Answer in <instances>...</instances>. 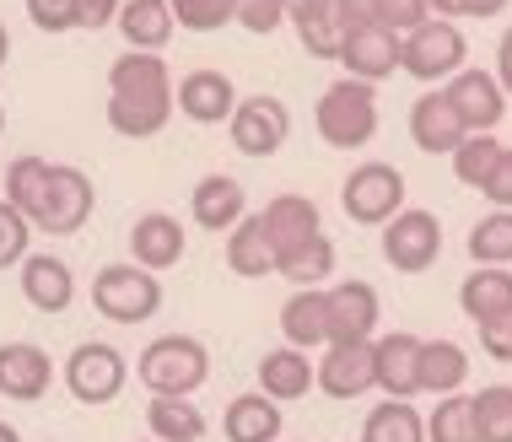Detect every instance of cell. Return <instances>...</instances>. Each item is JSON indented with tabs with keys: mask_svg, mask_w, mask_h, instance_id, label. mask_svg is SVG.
<instances>
[{
	"mask_svg": "<svg viewBox=\"0 0 512 442\" xmlns=\"http://www.w3.org/2000/svg\"><path fill=\"white\" fill-rule=\"evenodd\" d=\"M108 130L124 141H151L168 130L173 119V71L162 54L124 49L108 65V108H103Z\"/></svg>",
	"mask_w": 512,
	"mask_h": 442,
	"instance_id": "obj_1",
	"label": "cell"
},
{
	"mask_svg": "<svg viewBox=\"0 0 512 442\" xmlns=\"http://www.w3.org/2000/svg\"><path fill=\"white\" fill-rule=\"evenodd\" d=\"M135 378L151 399H195L211 378V351L195 335H157L135 356Z\"/></svg>",
	"mask_w": 512,
	"mask_h": 442,
	"instance_id": "obj_2",
	"label": "cell"
},
{
	"mask_svg": "<svg viewBox=\"0 0 512 442\" xmlns=\"http://www.w3.org/2000/svg\"><path fill=\"white\" fill-rule=\"evenodd\" d=\"M313 130L318 141L329 151H362L372 146V135H378V87H367V81H329L324 92H318V108H313Z\"/></svg>",
	"mask_w": 512,
	"mask_h": 442,
	"instance_id": "obj_3",
	"label": "cell"
},
{
	"mask_svg": "<svg viewBox=\"0 0 512 442\" xmlns=\"http://www.w3.org/2000/svg\"><path fill=\"white\" fill-rule=\"evenodd\" d=\"M92 308L103 313L108 324H146L162 313V281L130 259L119 265H103L92 275Z\"/></svg>",
	"mask_w": 512,
	"mask_h": 442,
	"instance_id": "obj_4",
	"label": "cell"
},
{
	"mask_svg": "<svg viewBox=\"0 0 512 442\" xmlns=\"http://www.w3.org/2000/svg\"><path fill=\"white\" fill-rule=\"evenodd\" d=\"M92 211H98V189H92V178L81 168H71V162H54L44 195H38V205L27 211V221H33V232L71 238V232H81L92 221Z\"/></svg>",
	"mask_w": 512,
	"mask_h": 442,
	"instance_id": "obj_5",
	"label": "cell"
},
{
	"mask_svg": "<svg viewBox=\"0 0 512 442\" xmlns=\"http://www.w3.org/2000/svg\"><path fill=\"white\" fill-rule=\"evenodd\" d=\"M60 378H65V389H71L76 405L103 410V405H114V399L124 394V383H130V362H124V351H119V345H108V340H81L76 351L60 362Z\"/></svg>",
	"mask_w": 512,
	"mask_h": 442,
	"instance_id": "obj_6",
	"label": "cell"
},
{
	"mask_svg": "<svg viewBox=\"0 0 512 442\" xmlns=\"http://www.w3.org/2000/svg\"><path fill=\"white\" fill-rule=\"evenodd\" d=\"M340 211L356 221V227H389V221L405 211V173L394 162H356L340 184Z\"/></svg>",
	"mask_w": 512,
	"mask_h": 442,
	"instance_id": "obj_7",
	"label": "cell"
},
{
	"mask_svg": "<svg viewBox=\"0 0 512 442\" xmlns=\"http://www.w3.org/2000/svg\"><path fill=\"white\" fill-rule=\"evenodd\" d=\"M464 54H469V44H464L459 27L426 17L415 33L399 38V71L415 76L426 92H432V87H442V81H453L464 71Z\"/></svg>",
	"mask_w": 512,
	"mask_h": 442,
	"instance_id": "obj_8",
	"label": "cell"
},
{
	"mask_svg": "<svg viewBox=\"0 0 512 442\" xmlns=\"http://www.w3.org/2000/svg\"><path fill=\"white\" fill-rule=\"evenodd\" d=\"M383 259L399 275H421L442 259V221L421 205H405L389 227H383Z\"/></svg>",
	"mask_w": 512,
	"mask_h": 442,
	"instance_id": "obj_9",
	"label": "cell"
},
{
	"mask_svg": "<svg viewBox=\"0 0 512 442\" xmlns=\"http://www.w3.org/2000/svg\"><path fill=\"white\" fill-rule=\"evenodd\" d=\"M227 135L243 157H275L286 141H292V108L270 92H254V98H238L227 119Z\"/></svg>",
	"mask_w": 512,
	"mask_h": 442,
	"instance_id": "obj_10",
	"label": "cell"
},
{
	"mask_svg": "<svg viewBox=\"0 0 512 442\" xmlns=\"http://www.w3.org/2000/svg\"><path fill=\"white\" fill-rule=\"evenodd\" d=\"M324 319H329V345H367L378 340L383 302L367 281H335L324 286Z\"/></svg>",
	"mask_w": 512,
	"mask_h": 442,
	"instance_id": "obj_11",
	"label": "cell"
},
{
	"mask_svg": "<svg viewBox=\"0 0 512 442\" xmlns=\"http://www.w3.org/2000/svg\"><path fill=\"white\" fill-rule=\"evenodd\" d=\"M442 98H448V108L459 114V124L469 135H496V124L507 119V92L496 87L491 71H480V65H464L453 81H442Z\"/></svg>",
	"mask_w": 512,
	"mask_h": 442,
	"instance_id": "obj_12",
	"label": "cell"
},
{
	"mask_svg": "<svg viewBox=\"0 0 512 442\" xmlns=\"http://www.w3.org/2000/svg\"><path fill=\"white\" fill-rule=\"evenodd\" d=\"M54 378H60V362L33 340H6L0 345V394L17 399V405H38Z\"/></svg>",
	"mask_w": 512,
	"mask_h": 442,
	"instance_id": "obj_13",
	"label": "cell"
},
{
	"mask_svg": "<svg viewBox=\"0 0 512 442\" xmlns=\"http://www.w3.org/2000/svg\"><path fill=\"white\" fill-rule=\"evenodd\" d=\"M340 65H345V76H351V81L378 87V81H389L399 71V33H389V27H378V22L345 27Z\"/></svg>",
	"mask_w": 512,
	"mask_h": 442,
	"instance_id": "obj_14",
	"label": "cell"
},
{
	"mask_svg": "<svg viewBox=\"0 0 512 442\" xmlns=\"http://www.w3.org/2000/svg\"><path fill=\"white\" fill-rule=\"evenodd\" d=\"M372 383L383 399H415L421 394V335L394 329V335L372 340Z\"/></svg>",
	"mask_w": 512,
	"mask_h": 442,
	"instance_id": "obj_15",
	"label": "cell"
},
{
	"mask_svg": "<svg viewBox=\"0 0 512 442\" xmlns=\"http://www.w3.org/2000/svg\"><path fill=\"white\" fill-rule=\"evenodd\" d=\"M184 254H189V232H184V221H178V216H168V211L135 216V227H130V265L162 275V270L184 265Z\"/></svg>",
	"mask_w": 512,
	"mask_h": 442,
	"instance_id": "obj_16",
	"label": "cell"
},
{
	"mask_svg": "<svg viewBox=\"0 0 512 442\" xmlns=\"http://www.w3.org/2000/svg\"><path fill=\"white\" fill-rule=\"evenodd\" d=\"M313 389L329 399H362L372 394V340L367 345H324V356L313 362Z\"/></svg>",
	"mask_w": 512,
	"mask_h": 442,
	"instance_id": "obj_17",
	"label": "cell"
},
{
	"mask_svg": "<svg viewBox=\"0 0 512 442\" xmlns=\"http://www.w3.org/2000/svg\"><path fill=\"white\" fill-rule=\"evenodd\" d=\"M232 108H238V87L227 71H211V65L189 71L173 87V114H184L189 124H227Z\"/></svg>",
	"mask_w": 512,
	"mask_h": 442,
	"instance_id": "obj_18",
	"label": "cell"
},
{
	"mask_svg": "<svg viewBox=\"0 0 512 442\" xmlns=\"http://www.w3.org/2000/svg\"><path fill=\"white\" fill-rule=\"evenodd\" d=\"M189 216H195L200 232H216V238H227V232L248 216L243 184H238L232 173H205L200 184H195V195H189Z\"/></svg>",
	"mask_w": 512,
	"mask_h": 442,
	"instance_id": "obj_19",
	"label": "cell"
},
{
	"mask_svg": "<svg viewBox=\"0 0 512 442\" xmlns=\"http://www.w3.org/2000/svg\"><path fill=\"white\" fill-rule=\"evenodd\" d=\"M22 297H27V308H38V313H65L76 302V270L65 265L60 254H27L22 265Z\"/></svg>",
	"mask_w": 512,
	"mask_h": 442,
	"instance_id": "obj_20",
	"label": "cell"
},
{
	"mask_svg": "<svg viewBox=\"0 0 512 442\" xmlns=\"http://www.w3.org/2000/svg\"><path fill=\"white\" fill-rule=\"evenodd\" d=\"M286 22H292L297 44L313 60H340V44H345L340 0H286Z\"/></svg>",
	"mask_w": 512,
	"mask_h": 442,
	"instance_id": "obj_21",
	"label": "cell"
},
{
	"mask_svg": "<svg viewBox=\"0 0 512 442\" xmlns=\"http://www.w3.org/2000/svg\"><path fill=\"white\" fill-rule=\"evenodd\" d=\"M464 135L469 130L459 124V114L448 108V98H442L437 87L410 103V141H415V151H426V157H453Z\"/></svg>",
	"mask_w": 512,
	"mask_h": 442,
	"instance_id": "obj_22",
	"label": "cell"
},
{
	"mask_svg": "<svg viewBox=\"0 0 512 442\" xmlns=\"http://www.w3.org/2000/svg\"><path fill=\"white\" fill-rule=\"evenodd\" d=\"M259 394L275 399V405H297V399L313 394V356L292 351V345H275V351L259 356Z\"/></svg>",
	"mask_w": 512,
	"mask_h": 442,
	"instance_id": "obj_23",
	"label": "cell"
},
{
	"mask_svg": "<svg viewBox=\"0 0 512 442\" xmlns=\"http://www.w3.org/2000/svg\"><path fill=\"white\" fill-rule=\"evenodd\" d=\"M114 27H119V38H124V49H141V54H162V49L173 44V33H178L168 0H124Z\"/></svg>",
	"mask_w": 512,
	"mask_h": 442,
	"instance_id": "obj_24",
	"label": "cell"
},
{
	"mask_svg": "<svg viewBox=\"0 0 512 442\" xmlns=\"http://www.w3.org/2000/svg\"><path fill=\"white\" fill-rule=\"evenodd\" d=\"M286 432V410L265 394H238L227 410H221V437L227 442H281Z\"/></svg>",
	"mask_w": 512,
	"mask_h": 442,
	"instance_id": "obj_25",
	"label": "cell"
},
{
	"mask_svg": "<svg viewBox=\"0 0 512 442\" xmlns=\"http://www.w3.org/2000/svg\"><path fill=\"white\" fill-rule=\"evenodd\" d=\"M259 221H265L270 243H275V259L292 254L297 243H308L324 232V216H318V205L308 195H275L265 211H259Z\"/></svg>",
	"mask_w": 512,
	"mask_h": 442,
	"instance_id": "obj_26",
	"label": "cell"
},
{
	"mask_svg": "<svg viewBox=\"0 0 512 442\" xmlns=\"http://www.w3.org/2000/svg\"><path fill=\"white\" fill-rule=\"evenodd\" d=\"M459 308H464V319L469 324H491V319H502V313L512 308V270L502 265H475L459 281Z\"/></svg>",
	"mask_w": 512,
	"mask_h": 442,
	"instance_id": "obj_27",
	"label": "cell"
},
{
	"mask_svg": "<svg viewBox=\"0 0 512 442\" xmlns=\"http://www.w3.org/2000/svg\"><path fill=\"white\" fill-rule=\"evenodd\" d=\"M281 335L292 351H318L329 345V319H324V286H302L281 302Z\"/></svg>",
	"mask_w": 512,
	"mask_h": 442,
	"instance_id": "obj_28",
	"label": "cell"
},
{
	"mask_svg": "<svg viewBox=\"0 0 512 442\" xmlns=\"http://www.w3.org/2000/svg\"><path fill=\"white\" fill-rule=\"evenodd\" d=\"M227 270L243 275V281H265V275H275V243H270L259 211L243 216L238 227L227 232Z\"/></svg>",
	"mask_w": 512,
	"mask_h": 442,
	"instance_id": "obj_29",
	"label": "cell"
},
{
	"mask_svg": "<svg viewBox=\"0 0 512 442\" xmlns=\"http://www.w3.org/2000/svg\"><path fill=\"white\" fill-rule=\"evenodd\" d=\"M469 383V351L459 340H421V394H437V399H448V394H459Z\"/></svg>",
	"mask_w": 512,
	"mask_h": 442,
	"instance_id": "obj_30",
	"label": "cell"
},
{
	"mask_svg": "<svg viewBox=\"0 0 512 442\" xmlns=\"http://www.w3.org/2000/svg\"><path fill=\"white\" fill-rule=\"evenodd\" d=\"M205 410L195 399H146V437L151 442H205Z\"/></svg>",
	"mask_w": 512,
	"mask_h": 442,
	"instance_id": "obj_31",
	"label": "cell"
},
{
	"mask_svg": "<svg viewBox=\"0 0 512 442\" xmlns=\"http://www.w3.org/2000/svg\"><path fill=\"white\" fill-rule=\"evenodd\" d=\"M275 275H281V281H292V292H302V286H324L329 275H335V243H329L324 232L308 238V243H297L292 254L275 259Z\"/></svg>",
	"mask_w": 512,
	"mask_h": 442,
	"instance_id": "obj_32",
	"label": "cell"
},
{
	"mask_svg": "<svg viewBox=\"0 0 512 442\" xmlns=\"http://www.w3.org/2000/svg\"><path fill=\"white\" fill-rule=\"evenodd\" d=\"M362 442H426V416L410 399H383L378 410H367Z\"/></svg>",
	"mask_w": 512,
	"mask_h": 442,
	"instance_id": "obj_33",
	"label": "cell"
},
{
	"mask_svg": "<svg viewBox=\"0 0 512 442\" xmlns=\"http://www.w3.org/2000/svg\"><path fill=\"white\" fill-rule=\"evenodd\" d=\"M426 442H480L475 399H469V394H448V399H437V410L426 416Z\"/></svg>",
	"mask_w": 512,
	"mask_h": 442,
	"instance_id": "obj_34",
	"label": "cell"
},
{
	"mask_svg": "<svg viewBox=\"0 0 512 442\" xmlns=\"http://www.w3.org/2000/svg\"><path fill=\"white\" fill-rule=\"evenodd\" d=\"M469 259L512 270V211H491L469 227Z\"/></svg>",
	"mask_w": 512,
	"mask_h": 442,
	"instance_id": "obj_35",
	"label": "cell"
},
{
	"mask_svg": "<svg viewBox=\"0 0 512 442\" xmlns=\"http://www.w3.org/2000/svg\"><path fill=\"white\" fill-rule=\"evenodd\" d=\"M496 157H502V141L496 135H464L459 141V151H453V178H459L464 189H486V178H491V168H496Z\"/></svg>",
	"mask_w": 512,
	"mask_h": 442,
	"instance_id": "obj_36",
	"label": "cell"
},
{
	"mask_svg": "<svg viewBox=\"0 0 512 442\" xmlns=\"http://www.w3.org/2000/svg\"><path fill=\"white\" fill-rule=\"evenodd\" d=\"M469 399H475L480 442H512V383H491V389H480Z\"/></svg>",
	"mask_w": 512,
	"mask_h": 442,
	"instance_id": "obj_37",
	"label": "cell"
},
{
	"mask_svg": "<svg viewBox=\"0 0 512 442\" xmlns=\"http://www.w3.org/2000/svg\"><path fill=\"white\" fill-rule=\"evenodd\" d=\"M49 168H54V162L49 157H33V151L11 162V168H6V205H17L22 216L33 211L38 195H44V184H49Z\"/></svg>",
	"mask_w": 512,
	"mask_h": 442,
	"instance_id": "obj_38",
	"label": "cell"
},
{
	"mask_svg": "<svg viewBox=\"0 0 512 442\" xmlns=\"http://www.w3.org/2000/svg\"><path fill=\"white\" fill-rule=\"evenodd\" d=\"M238 6L243 0H168L173 22L184 27V33H216V27L238 22Z\"/></svg>",
	"mask_w": 512,
	"mask_h": 442,
	"instance_id": "obj_39",
	"label": "cell"
},
{
	"mask_svg": "<svg viewBox=\"0 0 512 442\" xmlns=\"http://www.w3.org/2000/svg\"><path fill=\"white\" fill-rule=\"evenodd\" d=\"M33 221H27L17 205H6L0 200V270H17L27 254H33Z\"/></svg>",
	"mask_w": 512,
	"mask_h": 442,
	"instance_id": "obj_40",
	"label": "cell"
},
{
	"mask_svg": "<svg viewBox=\"0 0 512 442\" xmlns=\"http://www.w3.org/2000/svg\"><path fill=\"white\" fill-rule=\"evenodd\" d=\"M372 22L389 27V33H415L426 22V0H372Z\"/></svg>",
	"mask_w": 512,
	"mask_h": 442,
	"instance_id": "obj_41",
	"label": "cell"
},
{
	"mask_svg": "<svg viewBox=\"0 0 512 442\" xmlns=\"http://www.w3.org/2000/svg\"><path fill=\"white\" fill-rule=\"evenodd\" d=\"M27 22L49 38L76 33V0H27Z\"/></svg>",
	"mask_w": 512,
	"mask_h": 442,
	"instance_id": "obj_42",
	"label": "cell"
},
{
	"mask_svg": "<svg viewBox=\"0 0 512 442\" xmlns=\"http://www.w3.org/2000/svg\"><path fill=\"white\" fill-rule=\"evenodd\" d=\"M238 27H248L254 38H270L286 27V0H243L238 6Z\"/></svg>",
	"mask_w": 512,
	"mask_h": 442,
	"instance_id": "obj_43",
	"label": "cell"
},
{
	"mask_svg": "<svg viewBox=\"0 0 512 442\" xmlns=\"http://www.w3.org/2000/svg\"><path fill=\"white\" fill-rule=\"evenodd\" d=\"M480 351H486L491 362H502V367H512V308L502 313V319L480 324Z\"/></svg>",
	"mask_w": 512,
	"mask_h": 442,
	"instance_id": "obj_44",
	"label": "cell"
},
{
	"mask_svg": "<svg viewBox=\"0 0 512 442\" xmlns=\"http://www.w3.org/2000/svg\"><path fill=\"white\" fill-rule=\"evenodd\" d=\"M480 195L491 200V211H512V146H502V157H496V168H491Z\"/></svg>",
	"mask_w": 512,
	"mask_h": 442,
	"instance_id": "obj_45",
	"label": "cell"
},
{
	"mask_svg": "<svg viewBox=\"0 0 512 442\" xmlns=\"http://www.w3.org/2000/svg\"><path fill=\"white\" fill-rule=\"evenodd\" d=\"M124 0H76V27H87V33H103V27H114Z\"/></svg>",
	"mask_w": 512,
	"mask_h": 442,
	"instance_id": "obj_46",
	"label": "cell"
},
{
	"mask_svg": "<svg viewBox=\"0 0 512 442\" xmlns=\"http://www.w3.org/2000/svg\"><path fill=\"white\" fill-rule=\"evenodd\" d=\"M491 76H496V87H502L507 103H512V27L496 38V71H491Z\"/></svg>",
	"mask_w": 512,
	"mask_h": 442,
	"instance_id": "obj_47",
	"label": "cell"
},
{
	"mask_svg": "<svg viewBox=\"0 0 512 442\" xmlns=\"http://www.w3.org/2000/svg\"><path fill=\"white\" fill-rule=\"evenodd\" d=\"M507 6H512V0H464V17H480V22H491V17H502Z\"/></svg>",
	"mask_w": 512,
	"mask_h": 442,
	"instance_id": "obj_48",
	"label": "cell"
},
{
	"mask_svg": "<svg viewBox=\"0 0 512 442\" xmlns=\"http://www.w3.org/2000/svg\"><path fill=\"white\" fill-rule=\"evenodd\" d=\"M340 17H345V27L372 22V0H340Z\"/></svg>",
	"mask_w": 512,
	"mask_h": 442,
	"instance_id": "obj_49",
	"label": "cell"
},
{
	"mask_svg": "<svg viewBox=\"0 0 512 442\" xmlns=\"http://www.w3.org/2000/svg\"><path fill=\"white\" fill-rule=\"evenodd\" d=\"M426 17L453 22V17H464V0H426Z\"/></svg>",
	"mask_w": 512,
	"mask_h": 442,
	"instance_id": "obj_50",
	"label": "cell"
},
{
	"mask_svg": "<svg viewBox=\"0 0 512 442\" xmlns=\"http://www.w3.org/2000/svg\"><path fill=\"white\" fill-rule=\"evenodd\" d=\"M6 60H11V33H6V22H0V71H6Z\"/></svg>",
	"mask_w": 512,
	"mask_h": 442,
	"instance_id": "obj_51",
	"label": "cell"
},
{
	"mask_svg": "<svg viewBox=\"0 0 512 442\" xmlns=\"http://www.w3.org/2000/svg\"><path fill=\"white\" fill-rule=\"evenodd\" d=\"M0 442H22V432H17L11 421H0Z\"/></svg>",
	"mask_w": 512,
	"mask_h": 442,
	"instance_id": "obj_52",
	"label": "cell"
},
{
	"mask_svg": "<svg viewBox=\"0 0 512 442\" xmlns=\"http://www.w3.org/2000/svg\"><path fill=\"white\" fill-rule=\"evenodd\" d=\"M0 135H6V108H0Z\"/></svg>",
	"mask_w": 512,
	"mask_h": 442,
	"instance_id": "obj_53",
	"label": "cell"
},
{
	"mask_svg": "<svg viewBox=\"0 0 512 442\" xmlns=\"http://www.w3.org/2000/svg\"><path fill=\"white\" fill-rule=\"evenodd\" d=\"M141 442H151V437H141Z\"/></svg>",
	"mask_w": 512,
	"mask_h": 442,
	"instance_id": "obj_54",
	"label": "cell"
},
{
	"mask_svg": "<svg viewBox=\"0 0 512 442\" xmlns=\"http://www.w3.org/2000/svg\"><path fill=\"white\" fill-rule=\"evenodd\" d=\"M44 442H49V437H44Z\"/></svg>",
	"mask_w": 512,
	"mask_h": 442,
	"instance_id": "obj_55",
	"label": "cell"
},
{
	"mask_svg": "<svg viewBox=\"0 0 512 442\" xmlns=\"http://www.w3.org/2000/svg\"><path fill=\"white\" fill-rule=\"evenodd\" d=\"M281 442H286V437H281Z\"/></svg>",
	"mask_w": 512,
	"mask_h": 442,
	"instance_id": "obj_56",
	"label": "cell"
}]
</instances>
